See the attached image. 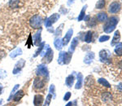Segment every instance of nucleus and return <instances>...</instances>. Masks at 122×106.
I'll list each match as a JSON object with an SVG mask.
<instances>
[{"label":"nucleus","instance_id":"nucleus-1","mask_svg":"<svg viewBox=\"0 0 122 106\" xmlns=\"http://www.w3.org/2000/svg\"><path fill=\"white\" fill-rule=\"evenodd\" d=\"M119 22V18L117 16H112L108 21H107L106 25L103 26V30L105 33L109 34V33L112 32L115 29L116 25H117V23Z\"/></svg>","mask_w":122,"mask_h":106},{"label":"nucleus","instance_id":"nucleus-18","mask_svg":"<svg viewBox=\"0 0 122 106\" xmlns=\"http://www.w3.org/2000/svg\"><path fill=\"white\" fill-rule=\"evenodd\" d=\"M54 45H55V47H56V48L57 49V50H61L63 48V41H62V39H61L60 38H56V39H55V41H54Z\"/></svg>","mask_w":122,"mask_h":106},{"label":"nucleus","instance_id":"nucleus-7","mask_svg":"<svg viewBox=\"0 0 122 106\" xmlns=\"http://www.w3.org/2000/svg\"><path fill=\"white\" fill-rule=\"evenodd\" d=\"M121 7V6L119 2H113V3H112L111 4H110L108 11H109V12L113 13L114 14V13H117L118 11H120Z\"/></svg>","mask_w":122,"mask_h":106},{"label":"nucleus","instance_id":"nucleus-26","mask_svg":"<svg viewBox=\"0 0 122 106\" xmlns=\"http://www.w3.org/2000/svg\"><path fill=\"white\" fill-rule=\"evenodd\" d=\"M45 42H41V44L39 45V48H38V50L36 51V52H35V54L33 55V57H36V56H38L39 54H41L42 52V50L44 49L45 48Z\"/></svg>","mask_w":122,"mask_h":106},{"label":"nucleus","instance_id":"nucleus-44","mask_svg":"<svg viewBox=\"0 0 122 106\" xmlns=\"http://www.w3.org/2000/svg\"><path fill=\"white\" fill-rule=\"evenodd\" d=\"M90 16H85L84 17V20H85V21H88V20H89L90 19Z\"/></svg>","mask_w":122,"mask_h":106},{"label":"nucleus","instance_id":"nucleus-8","mask_svg":"<svg viewBox=\"0 0 122 106\" xmlns=\"http://www.w3.org/2000/svg\"><path fill=\"white\" fill-rule=\"evenodd\" d=\"M33 86L35 90H41L45 87V82L40 78H36L33 81Z\"/></svg>","mask_w":122,"mask_h":106},{"label":"nucleus","instance_id":"nucleus-19","mask_svg":"<svg viewBox=\"0 0 122 106\" xmlns=\"http://www.w3.org/2000/svg\"><path fill=\"white\" fill-rule=\"evenodd\" d=\"M99 58L100 60L102 62H106L108 60V55L107 53V51L105 50H102L101 52H99Z\"/></svg>","mask_w":122,"mask_h":106},{"label":"nucleus","instance_id":"nucleus-39","mask_svg":"<svg viewBox=\"0 0 122 106\" xmlns=\"http://www.w3.org/2000/svg\"><path fill=\"white\" fill-rule=\"evenodd\" d=\"M5 56H6L5 52H3V51H0V59L3 58V57H4Z\"/></svg>","mask_w":122,"mask_h":106},{"label":"nucleus","instance_id":"nucleus-45","mask_svg":"<svg viewBox=\"0 0 122 106\" xmlns=\"http://www.w3.org/2000/svg\"><path fill=\"white\" fill-rule=\"evenodd\" d=\"M72 102H68L65 106H72Z\"/></svg>","mask_w":122,"mask_h":106},{"label":"nucleus","instance_id":"nucleus-22","mask_svg":"<svg viewBox=\"0 0 122 106\" xmlns=\"http://www.w3.org/2000/svg\"><path fill=\"white\" fill-rule=\"evenodd\" d=\"M97 18L100 22H103V21H107V15L105 12H100L97 15Z\"/></svg>","mask_w":122,"mask_h":106},{"label":"nucleus","instance_id":"nucleus-24","mask_svg":"<svg viewBox=\"0 0 122 106\" xmlns=\"http://www.w3.org/2000/svg\"><path fill=\"white\" fill-rule=\"evenodd\" d=\"M20 84H16V85H15L14 86V87L12 88V90H11V93H10V95H9V97H8V100L7 101H10L11 100H12V97H13V95H15V91H17V90L19 89V87H20Z\"/></svg>","mask_w":122,"mask_h":106},{"label":"nucleus","instance_id":"nucleus-27","mask_svg":"<svg viewBox=\"0 0 122 106\" xmlns=\"http://www.w3.org/2000/svg\"><path fill=\"white\" fill-rule=\"evenodd\" d=\"M98 82H99V84H101L102 86H103V87H107V88L111 87V85H110V83L106 79H104V78H99V79L98 80Z\"/></svg>","mask_w":122,"mask_h":106},{"label":"nucleus","instance_id":"nucleus-35","mask_svg":"<svg viewBox=\"0 0 122 106\" xmlns=\"http://www.w3.org/2000/svg\"><path fill=\"white\" fill-rule=\"evenodd\" d=\"M90 22H88V26H90V27H94V26H95L96 24H97V22H96V21H95V18H92L91 20H90Z\"/></svg>","mask_w":122,"mask_h":106},{"label":"nucleus","instance_id":"nucleus-28","mask_svg":"<svg viewBox=\"0 0 122 106\" xmlns=\"http://www.w3.org/2000/svg\"><path fill=\"white\" fill-rule=\"evenodd\" d=\"M86 7H87V5H85L84 7H83V8H82V10L81 11V13H80V15H79V16H78V21H82V20L84 19V17H85V14H86Z\"/></svg>","mask_w":122,"mask_h":106},{"label":"nucleus","instance_id":"nucleus-25","mask_svg":"<svg viewBox=\"0 0 122 106\" xmlns=\"http://www.w3.org/2000/svg\"><path fill=\"white\" fill-rule=\"evenodd\" d=\"M20 0H10L9 1V7L11 8H17L19 7Z\"/></svg>","mask_w":122,"mask_h":106},{"label":"nucleus","instance_id":"nucleus-12","mask_svg":"<svg viewBox=\"0 0 122 106\" xmlns=\"http://www.w3.org/2000/svg\"><path fill=\"white\" fill-rule=\"evenodd\" d=\"M24 95H25V92H24L23 90H20V91H17V92H15V95H13V97H12L13 101H15V102L20 101L24 97Z\"/></svg>","mask_w":122,"mask_h":106},{"label":"nucleus","instance_id":"nucleus-9","mask_svg":"<svg viewBox=\"0 0 122 106\" xmlns=\"http://www.w3.org/2000/svg\"><path fill=\"white\" fill-rule=\"evenodd\" d=\"M41 33H42V29H39L38 32L33 36V45H35V46H39L41 44V42H42V35H41Z\"/></svg>","mask_w":122,"mask_h":106},{"label":"nucleus","instance_id":"nucleus-29","mask_svg":"<svg viewBox=\"0 0 122 106\" xmlns=\"http://www.w3.org/2000/svg\"><path fill=\"white\" fill-rule=\"evenodd\" d=\"M51 100H52V95L49 93L48 95H46V100H45L44 104H43L42 106H49V105H50V104H51Z\"/></svg>","mask_w":122,"mask_h":106},{"label":"nucleus","instance_id":"nucleus-41","mask_svg":"<svg viewBox=\"0 0 122 106\" xmlns=\"http://www.w3.org/2000/svg\"><path fill=\"white\" fill-rule=\"evenodd\" d=\"M117 87L120 90V91H122V82H121V83H120Z\"/></svg>","mask_w":122,"mask_h":106},{"label":"nucleus","instance_id":"nucleus-10","mask_svg":"<svg viewBox=\"0 0 122 106\" xmlns=\"http://www.w3.org/2000/svg\"><path fill=\"white\" fill-rule=\"evenodd\" d=\"M72 34H73V29H68V32H67V34H65V36H64V38L62 39L63 45H64V46L68 45V43L69 42V41L71 40V38H72Z\"/></svg>","mask_w":122,"mask_h":106},{"label":"nucleus","instance_id":"nucleus-16","mask_svg":"<svg viewBox=\"0 0 122 106\" xmlns=\"http://www.w3.org/2000/svg\"><path fill=\"white\" fill-rule=\"evenodd\" d=\"M79 39H78L77 38H74L72 40V43H71V46L69 49H68V52H69L70 53H72L75 51V49L76 48V46L78 45V42H79Z\"/></svg>","mask_w":122,"mask_h":106},{"label":"nucleus","instance_id":"nucleus-2","mask_svg":"<svg viewBox=\"0 0 122 106\" xmlns=\"http://www.w3.org/2000/svg\"><path fill=\"white\" fill-rule=\"evenodd\" d=\"M36 75L38 77H44L46 80H49V70L46 64H41L38 66L36 69Z\"/></svg>","mask_w":122,"mask_h":106},{"label":"nucleus","instance_id":"nucleus-34","mask_svg":"<svg viewBox=\"0 0 122 106\" xmlns=\"http://www.w3.org/2000/svg\"><path fill=\"white\" fill-rule=\"evenodd\" d=\"M7 76V72L4 69H0V79H5V78Z\"/></svg>","mask_w":122,"mask_h":106},{"label":"nucleus","instance_id":"nucleus-15","mask_svg":"<svg viewBox=\"0 0 122 106\" xmlns=\"http://www.w3.org/2000/svg\"><path fill=\"white\" fill-rule=\"evenodd\" d=\"M82 84H83V75L81 73L77 74V82H76L75 88L76 89H81L82 87Z\"/></svg>","mask_w":122,"mask_h":106},{"label":"nucleus","instance_id":"nucleus-4","mask_svg":"<svg viewBox=\"0 0 122 106\" xmlns=\"http://www.w3.org/2000/svg\"><path fill=\"white\" fill-rule=\"evenodd\" d=\"M53 57H54V52H53V50L50 48L49 45H46V50L45 52V55L43 56V62L46 63V64H49V63L51 62V60H53Z\"/></svg>","mask_w":122,"mask_h":106},{"label":"nucleus","instance_id":"nucleus-30","mask_svg":"<svg viewBox=\"0 0 122 106\" xmlns=\"http://www.w3.org/2000/svg\"><path fill=\"white\" fill-rule=\"evenodd\" d=\"M49 93L52 95V98L55 99L56 97V87H55L54 84H51L49 87Z\"/></svg>","mask_w":122,"mask_h":106},{"label":"nucleus","instance_id":"nucleus-43","mask_svg":"<svg viewBox=\"0 0 122 106\" xmlns=\"http://www.w3.org/2000/svg\"><path fill=\"white\" fill-rule=\"evenodd\" d=\"M118 67H119V68L122 70V60H121V61H120V62H119V64H118Z\"/></svg>","mask_w":122,"mask_h":106},{"label":"nucleus","instance_id":"nucleus-38","mask_svg":"<svg viewBox=\"0 0 122 106\" xmlns=\"http://www.w3.org/2000/svg\"><path fill=\"white\" fill-rule=\"evenodd\" d=\"M70 97H71V92L69 91H68L67 93L64 95V101H68V100L70 99Z\"/></svg>","mask_w":122,"mask_h":106},{"label":"nucleus","instance_id":"nucleus-17","mask_svg":"<svg viewBox=\"0 0 122 106\" xmlns=\"http://www.w3.org/2000/svg\"><path fill=\"white\" fill-rule=\"evenodd\" d=\"M74 80H75V78L72 74H70L68 75V77L66 78V80H65V84L68 87H72V86L73 85V82H74Z\"/></svg>","mask_w":122,"mask_h":106},{"label":"nucleus","instance_id":"nucleus-36","mask_svg":"<svg viewBox=\"0 0 122 106\" xmlns=\"http://www.w3.org/2000/svg\"><path fill=\"white\" fill-rule=\"evenodd\" d=\"M109 38H110V37H109V36H107V35H103V36H101V37L99 38V42H106V41H107Z\"/></svg>","mask_w":122,"mask_h":106},{"label":"nucleus","instance_id":"nucleus-3","mask_svg":"<svg viewBox=\"0 0 122 106\" xmlns=\"http://www.w3.org/2000/svg\"><path fill=\"white\" fill-rule=\"evenodd\" d=\"M29 24H30V26L33 29H39L42 26V19L41 17V16L39 15L33 16L30 18V21H29Z\"/></svg>","mask_w":122,"mask_h":106},{"label":"nucleus","instance_id":"nucleus-33","mask_svg":"<svg viewBox=\"0 0 122 106\" xmlns=\"http://www.w3.org/2000/svg\"><path fill=\"white\" fill-rule=\"evenodd\" d=\"M64 53H65V52H60V54H59V57H58V63H59V64H63Z\"/></svg>","mask_w":122,"mask_h":106},{"label":"nucleus","instance_id":"nucleus-37","mask_svg":"<svg viewBox=\"0 0 122 106\" xmlns=\"http://www.w3.org/2000/svg\"><path fill=\"white\" fill-rule=\"evenodd\" d=\"M63 26H64V25H63V24L60 25V26L56 29V35H60L61 34V32H62V29H63Z\"/></svg>","mask_w":122,"mask_h":106},{"label":"nucleus","instance_id":"nucleus-40","mask_svg":"<svg viewBox=\"0 0 122 106\" xmlns=\"http://www.w3.org/2000/svg\"><path fill=\"white\" fill-rule=\"evenodd\" d=\"M74 1H75V0H68V5L70 6L71 4H72V3H74Z\"/></svg>","mask_w":122,"mask_h":106},{"label":"nucleus","instance_id":"nucleus-14","mask_svg":"<svg viewBox=\"0 0 122 106\" xmlns=\"http://www.w3.org/2000/svg\"><path fill=\"white\" fill-rule=\"evenodd\" d=\"M22 54H23L22 49L20 48H15V50H13L12 52H11V53L9 54V56L11 58H15L16 56H21Z\"/></svg>","mask_w":122,"mask_h":106},{"label":"nucleus","instance_id":"nucleus-23","mask_svg":"<svg viewBox=\"0 0 122 106\" xmlns=\"http://www.w3.org/2000/svg\"><path fill=\"white\" fill-rule=\"evenodd\" d=\"M92 38H93V33H92L91 31H88V32L86 33V36H85L84 41L86 42H87V43H90L92 41Z\"/></svg>","mask_w":122,"mask_h":106},{"label":"nucleus","instance_id":"nucleus-11","mask_svg":"<svg viewBox=\"0 0 122 106\" xmlns=\"http://www.w3.org/2000/svg\"><path fill=\"white\" fill-rule=\"evenodd\" d=\"M44 101V97L41 94H37L33 97V105L35 106H41Z\"/></svg>","mask_w":122,"mask_h":106},{"label":"nucleus","instance_id":"nucleus-6","mask_svg":"<svg viewBox=\"0 0 122 106\" xmlns=\"http://www.w3.org/2000/svg\"><path fill=\"white\" fill-rule=\"evenodd\" d=\"M25 65V60L24 59H20L19 61H17V63L15 64L14 69L12 70V74H18L22 70V69L24 68V66Z\"/></svg>","mask_w":122,"mask_h":106},{"label":"nucleus","instance_id":"nucleus-5","mask_svg":"<svg viewBox=\"0 0 122 106\" xmlns=\"http://www.w3.org/2000/svg\"><path fill=\"white\" fill-rule=\"evenodd\" d=\"M60 14H57V13H55L52 16H51L50 17H48L46 21H45V26L46 28H50L51 26H52V25H54L55 23L60 19Z\"/></svg>","mask_w":122,"mask_h":106},{"label":"nucleus","instance_id":"nucleus-13","mask_svg":"<svg viewBox=\"0 0 122 106\" xmlns=\"http://www.w3.org/2000/svg\"><path fill=\"white\" fill-rule=\"evenodd\" d=\"M94 59V52H89L86 55V56H85L84 63L86 64H90L92 63Z\"/></svg>","mask_w":122,"mask_h":106},{"label":"nucleus","instance_id":"nucleus-32","mask_svg":"<svg viewBox=\"0 0 122 106\" xmlns=\"http://www.w3.org/2000/svg\"><path fill=\"white\" fill-rule=\"evenodd\" d=\"M115 54L119 56H122V44L121 43H120L119 46L118 47L117 46V48H115Z\"/></svg>","mask_w":122,"mask_h":106},{"label":"nucleus","instance_id":"nucleus-20","mask_svg":"<svg viewBox=\"0 0 122 106\" xmlns=\"http://www.w3.org/2000/svg\"><path fill=\"white\" fill-rule=\"evenodd\" d=\"M72 53H70V52H65V53H64V61H63V64H69L70 61H71V59H72Z\"/></svg>","mask_w":122,"mask_h":106},{"label":"nucleus","instance_id":"nucleus-42","mask_svg":"<svg viewBox=\"0 0 122 106\" xmlns=\"http://www.w3.org/2000/svg\"><path fill=\"white\" fill-rule=\"evenodd\" d=\"M3 86L2 85L1 83H0V95H1L2 92H3Z\"/></svg>","mask_w":122,"mask_h":106},{"label":"nucleus","instance_id":"nucleus-31","mask_svg":"<svg viewBox=\"0 0 122 106\" xmlns=\"http://www.w3.org/2000/svg\"><path fill=\"white\" fill-rule=\"evenodd\" d=\"M105 4H106L105 0H99V1H98V3H96V8H97V9L103 8Z\"/></svg>","mask_w":122,"mask_h":106},{"label":"nucleus","instance_id":"nucleus-21","mask_svg":"<svg viewBox=\"0 0 122 106\" xmlns=\"http://www.w3.org/2000/svg\"><path fill=\"white\" fill-rule=\"evenodd\" d=\"M120 39H121V34H120V31L117 30L115 32V34H114V37L112 38V45L115 44V43H117V42H120Z\"/></svg>","mask_w":122,"mask_h":106}]
</instances>
